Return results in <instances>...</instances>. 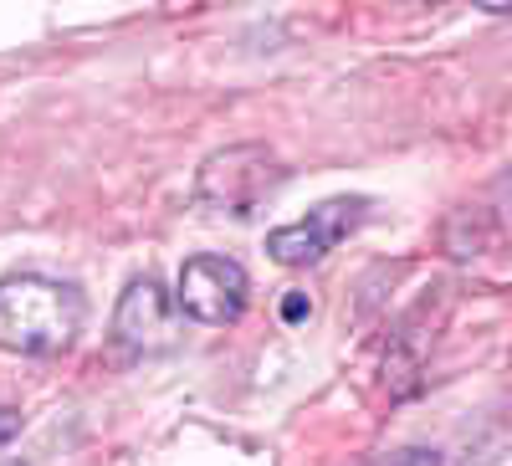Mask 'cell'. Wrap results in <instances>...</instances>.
Masks as SVG:
<instances>
[{"instance_id": "6", "label": "cell", "mask_w": 512, "mask_h": 466, "mask_svg": "<svg viewBox=\"0 0 512 466\" xmlns=\"http://www.w3.org/2000/svg\"><path fill=\"white\" fill-rule=\"evenodd\" d=\"M359 466H420V451H390V456H364Z\"/></svg>"}, {"instance_id": "1", "label": "cell", "mask_w": 512, "mask_h": 466, "mask_svg": "<svg viewBox=\"0 0 512 466\" xmlns=\"http://www.w3.org/2000/svg\"><path fill=\"white\" fill-rule=\"evenodd\" d=\"M82 333L77 287L52 277H6L0 282V349L11 354H67Z\"/></svg>"}, {"instance_id": "3", "label": "cell", "mask_w": 512, "mask_h": 466, "mask_svg": "<svg viewBox=\"0 0 512 466\" xmlns=\"http://www.w3.org/2000/svg\"><path fill=\"white\" fill-rule=\"evenodd\" d=\"M369 216V200L364 195H338V200H323L318 210H308L303 221H292V226H277L267 236V251H272V262L282 267H313L323 262L328 251L354 236Z\"/></svg>"}, {"instance_id": "7", "label": "cell", "mask_w": 512, "mask_h": 466, "mask_svg": "<svg viewBox=\"0 0 512 466\" xmlns=\"http://www.w3.org/2000/svg\"><path fill=\"white\" fill-rule=\"evenodd\" d=\"M16 431H21V415L16 410H0V446H6Z\"/></svg>"}, {"instance_id": "2", "label": "cell", "mask_w": 512, "mask_h": 466, "mask_svg": "<svg viewBox=\"0 0 512 466\" xmlns=\"http://www.w3.org/2000/svg\"><path fill=\"white\" fill-rule=\"evenodd\" d=\"M277 180H282V164L267 144H231L200 164L195 200L216 210V216H251Z\"/></svg>"}, {"instance_id": "8", "label": "cell", "mask_w": 512, "mask_h": 466, "mask_svg": "<svg viewBox=\"0 0 512 466\" xmlns=\"http://www.w3.org/2000/svg\"><path fill=\"white\" fill-rule=\"evenodd\" d=\"M282 313H287V318H303V313H308V303H303V298H287V308H282Z\"/></svg>"}, {"instance_id": "4", "label": "cell", "mask_w": 512, "mask_h": 466, "mask_svg": "<svg viewBox=\"0 0 512 466\" xmlns=\"http://www.w3.org/2000/svg\"><path fill=\"white\" fill-rule=\"evenodd\" d=\"M246 298H251V277L241 262L231 257H190L180 267V292H175V303L185 318L195 323H210V328H226L246 313Z\"/></svg>"}, {"instance_id": "5", "label": "cell", "mask_w": 512, "mask_h": 466, "mask_svg": "<svg viewBox=\"0 0 512 466\" xmlns=\"http://www.w3.org/2000/svg\"><path fill=\"white\" fill-rule=\"evenodd\" d=\"M175 298L154 282V277H134L118 298L113 313V338L128 354H164L175 349Z\"/></svg>"}]
</instances>
